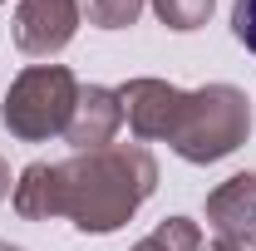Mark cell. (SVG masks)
Wrapping results in <instances>:
<instances>
[{
    "instance_id": "cell-1",
    "label": "cell",
    "mask_w": 256,
    "mask_h": 251,
    "mask_svg": "<svg viewBox=\"0 0 256 251\" xmlns=\"http://www.w3.org/2000/svg\"><path fill=\"white\" fill-rule=\"evenodd\" d=\"M158 188V158L148 143H114L98 153H74L60 162V217L84 236L118 232Z\"/></svg>"
},
{
    "instance_id": "cell-2",
    "label": "cell",
    "mask_w": 256,
    "mask_h": 251,
    "mask_svg": "<svg viewBox=\"0 0 256 251\" xmlns=\"http://www.w3.org/2000/svg\"><path fill=\"white\" fill-rule=\"evenodd\" d=\"M252 133V104L236 84H202L182 89L178 118L168 133V148L182 162H222Z\"/></svg>"
},
{
    "instance_id": "cell-3",
    "label": "cell",
    "mask_w": 256,
    "mask_h": 251,
    "mask_svg": "<svg viewBox=\"0 0 256 251\" xmlns=\"http://www.w3.org/2000/svg\"><path fill=\"white\" fill-rule=\"evenodd\" d=\"M79 79L64 64H30L15 74V84L5 89L0 104V124L10 128V138L20 143H44V138H64V128L74 118L79 104Z\"/></svg>"
},
{
    "instance_id": "cell-4",
    "label": "cell",
    "mask_w": 256,
    "mask_h": 251,
    "mask_svg": "<svg viewBox=\"0 0 256 251\" xmlns=\"http://www.w3.org/2000/svg\"><path fill=\"white\" fill-rule=\"evenodd\" d=\"M79 20H84L79 0H20V10H15V50L30 54V60H50L74 40Z\"/></svg>"
},
{
    "instance_id": "cell-5",
    "label": "cell",
    "mask_w": 256,
    "mask_h": 251,
    "mask_svg": "<svg viewBox=\"0 0 256 251\" xmlns=\"http://www.w3.org/2000/svg\"><path fill=\"white\" fill-rule=\"evenodd\" d=\"M118 104H124V124L133 128L138 143H168L182 89L168 84V79H128L118 89Z\"/></svg>"
},
{
    "instance_id": "cell-6",
    "label": "cell",
    "mask_w": 256,
    "mask_h": 251,
    "mask_svg": "<svg viewBox=\"0 0 256 251\" xmlns=\"http://www.w3.org/2000/svg\"><path fill=\"white\" fill-rule=\"evenodd\" d=\"M124 128V104H118V89H104V84H89L79 89V104H74V118L64 128V143L74 153H98V148H114Z\"/></svg>"
},
{
    "instance_id": "cell-7",
    "label": "cell",
    "mask_w": 256,
    "mask_h": 251,
    "mask_svg": "<svg viewBox=\"0 0 256 251\" xmlns=\"http://www.w3.org/2000/svg\"><path fill=\"white\" fill-rule=\"evenodd\" d=\"M207 226L217 236H256V172H236L207 192Z\"/></svg>"
},
{
    "instance_id": "cell-8",
    "label": "cell",
    "mask_w": 256,
    "mask_h": 251,
    "mask_svg": "<svg viewBox=\"0 0 256 251\" xmlns=\"http://www.w3.org/2000/svg\"><path fill=\"white\" fill-rule=\"evenodd\" d=\"M10 202H15V212L25 222L60 217V162H30V168L15 178Z\"/></svg>"
},
{
    "instance_id": "cell-9",
    "label": "cell",
    "mask_w": 256,
    "mask_h": 251,
    "mask_svg": "<svg viewBox=\"0 0 256 251\" xmlns=\"http://www.w3.org/2000/svg\"><path fill=\"white\" fill-rule=\"evenodd\" d=\"M128 251H202V226L192 217H168Z\"/></svg>"
},
{
    "instance_id": "cell-10",
    "label": "cell",
    "mask_w": 256,
    "mask_h": 251,
    "mask_svg": "<svg viewBox=\"0 0 256 251\" xmlns=\"http://www.w3.org/2000/svg\"><path fill=\"white\" fill-rule=\"evenodd\" d=\"M148 5H153V15H158L168 30L188 34V30H202L212 20V5L217 0H148Z\"/></svg>"
},
{
    "instance_id": "cell-11",
    "label": "cell",
    "mask_w": 256,
    "mask_h": 251,
    "mask_svg": "<svg viewBox=\"0 0 256 251\" xmlns=\"http://www.w3.org/2000/svg\"><path fill=\"white\" fill-rule=\"evenodd\" d=\"M143 5L148 0H84V15H89V25H98V30H128L143 15Z\"/></svg>"
},
{
    "instance_id": "cell-12",
    "label": "cell",
    "mask_w": 256,
    "mask_h": 251,
    "mask_svg": "<svg viewBox=\"0 0 256 251\" xmlns=\"http://www.w3.org/2000/svg\"><path fill=\"white\" fill-rule=\"evenodd\" d=\"M232 34H236V44H246L256 54V0H236L232 5Z\"/></svg>"
},
{
    "instance_id": "cell-13",
    "label": "cell",
    "mask_w": 256,
    "mask_h": 251,
    "mask_svg": "<svg viewBox=\"0 0 256 251\" xmlns=\"http://www.w3.org/2000/svg\"><path fill=\"white\" fill-rule=\"evenodd\" d=\"M212 251H256V236H217Z\"/></svg>"
},
{
    "instance_id": "cell-14",
    "label": "cell",
    "mask_w": 256,
    "mask_h": 251,
    "mask_svg": "<svg viewBox=\"0 0 256 251\" xmlns=\"http://www.w3.org/2000/svg\"><path fill=\"white\" fill-rule=\"evenodd\" d=\"M10 192H15V182H10V162H5V158H0V202H5V197H10Z\"/></svg>"
},
{
    "instance_id": "cell-15",
    "label": "cell",
    "mask_w": 256,
    "mask_h": 251,
    "mask_svg": "<svg viewBox=\"0 0 256 251\" xmlns=\"http://www.w3.org/2000/svg\"><path fill=\"white\" fill-rule=\"evenodd\" d=\"M0 251H25V246H10V242H0Z\"/></svg>"
},
{
    "instance_id": "cell-16",
    "label": "cell",
    "mask_w": 256,
    "mask_h": 251,
    "mask_svg": "<svg viewBox=\"0 0 256 251\" xmlns=\"http://www.w3.org/2000/svg\"><path fill=\"white\" fill-rule=\"evenodd\" d=\"M0 5H5V0H0Z\"/></svg>"
}]
</instances>
